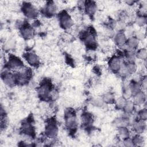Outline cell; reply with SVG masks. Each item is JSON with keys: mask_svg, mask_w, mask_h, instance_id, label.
I'll return each mask as SVG.
<instances>
[{"mask_svg": "<svg viewBox=\"0 0 147 147\" xmlns=\"http://www.w3.org/2000/svg\"><path fill=\"white\" fill-rule=\"evenodd\" d=\"M59 22L60 26L65 30L71 29L74 25V21L71 16L65 11H63L59 14Z\"/></svg>", "mask_w": 147, "mask_h": 147, "instance_id": "cell-1", "label": "cell"}, {"mask_svg": "<svg viewBox=\"0 0 147 147\" xmlns=\"http://www.w3.org/2000/svg\"><path fill=\"white\" fill-rule=\"evenodd\" d=\"M22 9L25 16L29 19H34L38 16V11L37 7L30 3H24Z\"/></svg>", "mask_w": 147, "mask_h": 147, "instance_id": "cell-2", "label": "cell"}, {"mask_svg": "<svg viewBox=\"0 0 147 147\" xmlns=\"http://www.w3.org/2000/svg\"><path fill=\"white\" fill-rule=\"evenodd\" d=\"M58 126L55 121L53 119H50L46 124L45 133L47 136L49 138H55L58 134Z\"/></svg>", "mask_w": 147, "mask_h": 147, "instance_id": "cell-3", "label": "cell"}, {"mask_svg": "<svg viewBox=\"0 0 147 147\" xmlns=\"http://www.w3.org/2000/svg\"><path fill=\"white\" fill-rule=\"evenodd\" d=\"M64 120L65 125L68 129H75L77 125V119L76 114L74 111L71 110L67 111L64 116Z\"/></svg>", "mask_w": 147, "mask_h": 147, "instance_id": "cell-4", "label": "cell"}, {"mask_svg": "<svg viewBox=\"0 0 147 147\" xmlns=\"http://www.w3.org/2000/svg\"><path fill=\"white\" fill-rule=\"evenodd\" d=\"M51 84L48 82L42 83L38 88V94L42 99L46 100L51 98V92L52 91Z\"/></svg>", "mask_w": 147, "mask_h": 147, "instance_id": "cell-5", "label": "cell"}, {"mask_svg": "<svg viewBox=\"0 0 147 147\" xmlns=\"http://www.w3.org/2000/svg\"><path fill=\"white\" fill-rule=\"evenodd\" d=\"M123 61L120 56H115L111 58L109 62L110 69L114 72H118Z\"/></svg>", "mask_w": 147, "mask_h": 147, "instance_id": "cell-6", "label": "cell"}, {"mask_svg": "<svg viewBox=\"0 0 147 147\" xmlns=\"http://www.w3.org/2000/svg\"><path fill=\"white\" fill-rule=\"evenodd\" d=\"M7 64L9 69L16 71H18L20 68L24 67L21 59L15 56H10Z\"/></svg>", "mask_w": 147, "mask_h": 147, "instance_id": "cell-7", "label": "cell"}, {"mask_svg": "<svg viewBox=\"0 0 147 147\" xmlns=\"http://www.w3.org/2000/svg\"><path fill=\"white\" fill-rule=\"evenodd\" d=\"M83 40L88 48H94L96 45V37L92 32H86L83 36Z\"/></svg>", "mask_w": 147, "mask_h": 147, "instance_id": "cell-8", "label": "cell"}, {"mask_svg": "<svg viewBox=\"0 0 147 147\" xmlns=\"http://www.w3.org/2000/svg\"><path fill=\"white\" fill-rule=\"evenodd\" d=\"M2 79L4 84L8 87H13L17 84L16 76L11 72H5L2 74Z\"/></svg>", "mask_w": 147, "mask_h": 147, "instance_id": "cell-9", "label": "cell"}, {"mask_svg": "<svg viewBox=\"0 0 147 147\" xmlns=\"http://www.w3.org/2000/svg\"><path fill=\"white\" fill-rule=\"evenodd\" d=\"M20 34L24 38L29 40L34 36V30L29 25H24L20 29Z\"/></svg>", "mask_w": 147, "mask_h": 147, "instance_id": "cell-10", "label": "cell"}, {"mask_svg": "<svg viewBox=\"0 0 147 147\" xmlns=\"http://www.w3.org/2000/svg\"><path fill=\"white\" fill-rule=\"evenodd\" d=\"M25 58L28 63L33 67H37L40 64V58L34 52H27L25 55Z\"/></svg>", "mask_w": 147, "mask_h": 147, "instance_id": "cell-11", "label": "cell"}, {"mask_svg": "<svg viewBox=\"0 0 147 147\" xmlns=\"http://www.w3.org/2000/svg\"><path fill=\"white\" fill-rule=\"evenodd\" d=\"M57 10V5L52 1L47 2L43 7V11L44 14L49 16H52L55 14Z\"/></svg>", "mask_w": 147, "mask_h": 147, "instance_id": "cell-12", "label": "cell"}, {"mask_svg": "<svg viewBox=\"0 0 147 147\" xmlns=\"http://www.w3.org/2000/svg\"><path fill=\"white\" fill-rule=\"evenodd\" d=\"M133 102L135 105H143L146 100V95L144 91L141 90L134 95L132 96Z\"/></svg>", "mask_w": 147, "mask_h": 147, "instance_id": "cell-13", "label": "cell"}, {"mask_svg": "<svg viewBox=\"0 0 147 147\" xmlns=\"http://www.w3.org/2000/svg\"><path fill=\"white\" fill-rule=\"evenodd\" d=\"M84 8L88 15H94L97 10V4L94 1H88L84 3Z\"/></svg>", "mask_w": 147, "mask_h": 147, "instance_id": "cell-14", "label": "cell"}, {"mask_svg": "<svg viewBox=\"0 0 147 147\" xmlns=\"http://www.w3.org/2000/svg\"><path fill=\"white\" fill-rule=\"evenodd\" d=\"M127 38L126 36L125 35L123 32L119 31L115 34L114 40L115 44L117 46L119 47H122L126 45Z\"/></svg>", "mask_w": 147, "mask_h": 147, "instance_id": "cell-15", "label": "cell"}, {"mask_svg": "<svg viewBox=\"0 0 147 147\" xmlns=\"http://www.w3.org/2000/svg\"><path fill=\"white\" fill-rule=\"evenodd\" d=\"M117 134L118 138L121 140H123L127 138H129L130 132L129 129L126 126H121L118 127L117 130Z\"/></svg>", "mask_w": 147, "mask_h": 147, "instance_id": "cell-16", "label": "cell"}, {"mask_svg": "<svg viewBox=\"0 0 147 147\" xmlns=\"http://www.w3.org/2000/svg\"><path fill=\"white\" fill-rule=\"evenodd\" d=\"M139 42L140 41L135 36H132L127 38L126 45L129 50L133 51L138 47Z\"/></svg>", "mask_w": 147, "mask_h": 147, "instance_id": "cell-17", "label": "cell"}, {"mask_svg": "<svg viewBox=\"0 0 147 147\" xmlns=\"http://www.w3.org/2000/svg\"><path fill=\"white\" fill-rule=\"evenodd\" d=\"M133 129L137 134L142 133L145 129V121L138 120L133 123Z\"/></svg>", "mask_w": 147, "mask_h": 147, "instance_id": "cell-18", "label": "cell"}, {"mask_svg": "<svg viewBox=\"0 0 147 147\" xmlns=\"http://www.w3.org/2000/svg\"><path fill=\"white\" fill-rule=\"evenodd\" d=\"M115 126L118 127H121V126H126L129 124V119L126 116H122L121 117L118 118L116 119H115L114 121Z\"/></svg>", "mask_w": 147, "mask_h": 147, "instance_id": "cell-19", "label": "cell"}, {"mask_svg": "<svg viewBox=\"0 0 147 147\" xmlns=\"http://www.w3.org/2000/svg\"><path fill=\"white\" fill-rule=\"evenodd\" d=\"M128 86L131 91V93L132 94V96L141 90L140 82H136L134 80H132L131 81H130L128 83Z\"/></svg>", "mask_w": 147, "mask_h": 147, "instance_id": "cell-20", "label": "cell"}, {"mask_svg": "<svg viewBox=\"0 0 147 147\" xmlns=\"http://www.w3.org/2000/svg\"><path fill=\"white\" fill-rule=\"evenodd\" d=\"M124 113L127 114H131L135 109V104L131 100H126L125 105L123 107Z\"/></svg>", "mask_w": 147, "mask_h": 147, "instance_id": "cell-21", "label": "cell"}, {"mask_svg": "<svg viewBox=\"0 0 147 147\" xmlns=\"http://www.w3.org/2000/svg\"><path fill=\"white\" fill-rule=\"evenodd\" d=\"M81 121L84 125L89 126L93 123L94 119L91 114L88 113H85L82 115Z\"/></svg>", "mask_w": 147, "mask_h": 147, "instance_id": "cell-22", "label": "cell"}, {"mask_svg": "<svg viewBox=\"0 0 147 147\" xmlns=\"http://www.w3.org/2000/svg\"><path fill=\"white\" fill-rule=\"evenodd\" d=\"M102 98L105 103L106 104H112L114 103L115 98L114 95L110 92H107L105 94L102 96Z\"/></svg>", "mask_w": 147, "mask_h": 147, "instance_id": "cell-23", "label": "cell"}, {"mask_svg": "<svg viewBox=\"0 0 147 147\" xmlns=\"http://www.w3.org/2000/svg\"><path fill=\"white\" fill-rule=\"evenodd\" d=\"M131 141L133 143L134 146H142L143 143L144 142L143 137L140 134L137 133L133 136L131 138Z\"/></svg>", "mask_w": 147, "mask_h": 147, "instance_id": "cell-24", "label": "cell"}, {"mask_svg": "<svg viewBox=\"0 0 147 147\" xmlns=\"http://www.w3.org/2000/svg\"><path fill=\"white\" fill-rule=\"evenodd\" d=\"M136 57L141 60H146L147 57V51L145 48H140L135 53Z\"/></svg>", "mask_w": 147, "mask_h": 147, "instance_id": "cell-25", "label": "cell"}, {"mask_svg": "<svg viewBox=\"0 0 147 147\" xmlns=\"http://www.w3.org/2000/svg\"><path fill=\"white\" fill-rule=\"evenodd\" d=\"M136 24L141 27H143L146 24V17L145 15H138L135 18Z\"/></svg>", "mask_w": 147, "mask_h": 147, "instance_id": "cell-26", "label": "cell"}, {"mask_svg": "<svg viewBox=\"0 0 147 147\" xmlns=\"http://www.w3.org/2000/svg\"><path fill=\"white\" fill-rule=\"evenodd\" d=\"M91 104L97 107H102L105 103H104L102 97H95L92 99L91 100Z\"/></svg>", "mask_w": 147, "mask_h": 147, "instance_id": "cell-27", "label": "cell"}, {"mask_svg": "<svg viewBox=\"0 0 147 147\" xmlns=\"http://www.w3.org/2000/svg\"><path fill=\"white\" fill-rule=\"evenodd\" d=\"M137 118L138 120L142 121H146L147 118V110L146 109L140 110L137 113Z\"/></svg>", "mask_w": 147, "mask_h": 147, "instance_id": "cell-28", "label": "cell"}, {"mask_svg": "<svg viewBox=\"0 0 147 147\" xmlns=\"http://www.w3.org/2000/svg\"><path fill=\"white\" fill-rule=\"evenodd\" d=\"M126 100L127 99L126 98H125L123 96H120L115 100L114 103H115L116 106L118 107L123 109V107H124V106L125 105Z\"/></svg>", "mask_w": 147, "mask_h": 147, "instance_id": "cell-29", "label": "cell"}, {"mask_svg": "<svg viewBox=\"0 0 147 147\" xmlns=\"http://www.w3.org/2000/svg\"><path fill=\"white\" fill-rule=\"evenodd\" d=\"M15 46V41L13 39H10L7 40L4 44V47L8 50L14 48Z\"/></svg>", "mask_w": 147, "mask_h": 147, "instance_id": "cell-30", "label": "cell"}, {"mask_svg": "<svg viewBox=\"0 0 147 147\" xmlns=\"http://www.w3.org/2000/svg\"><path fill=\"white\" fill-rule=\"evenodd\" d=\"M140 86L141 89H142L143 91H145L146 89V86H147V80H146V76H143L141 78L140 82Z\"/></svg>", "mask_w": 147, "mask_h": 147, "instance_id": "cell-31", "label": "cell"}, {"mask_svg": "<svg viewBox=\"0 0 147 147\" xmlns=\"http://www.w3.org/2000/svg\"><path fill=\"white\" fill-rule=\"evenodd\" d=\"M123 145L125 146H133V143L131 141V139H130L129 138H127L126 139H125L122 140Z\"/></svg>", "mask_w": 147, "mask_h": 147, "instance_id": "cell-32", "label": "cell"}, {"mask_svg": "<svg viewBox=\"0 0 147 147\" xmlns=\"http://www.w3.org/2000/svg\"><path fill=\"white\" fill-rule=\"evenodd\" d=\"M125 2H126V4L128 5H133L134 4V3H135L136 2L134 1H126Z\"/></svg>", "mask_w": 147, "mask_h": 147, "instance_id": "cell-33", "label": "cell"}]
</instances>
